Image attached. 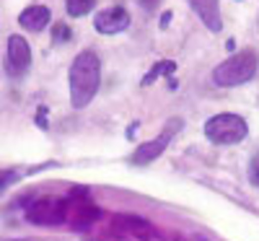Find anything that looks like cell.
I'll return each instance as SVG.
<instances>
[{"mask_svg":"<svg viewBox=\"0 0 259 241\" xmlns=\"http://www.w3.org/2000/svg\"><path fill=\"white\" fill-rule=\"evenodd\" d=\"M26 221L36 226L68 223V200H62V197H39L26 208Z\"/></svg>","mask_w":259,"mask_h":241,"instance_id":"4","label":"cell"},{"mask_svg":"<svg viewBox=\"0 0 259 241\" xmlns=\"http://www.w3.org/2000/svg\"><path fill=\"white\" fill-rule=\"evenodd\" d=\"M174 130H179V122H174V127H168L166 133H161L158 138H153V140H148V143L138 145V150L133 153V164H135V166H145V164H150V161H156L161 153L166 150L171 135H174Z\"/></svg>","mask_w":259,"mask_h":241,"instance_id":"6","label":"cell"},{"mask_svg":"<svg viewBox=\"0 0 259 241\" xmlns=\"http://www.w3.org/2000/svg\"><path fill=\"white\" fill-rule=\"evenodd\" d=\"M96 0H65V8H68L70 16H85L94 8Z\"/></svg>","mask_w":259,"mask_h":241,"instance_id":"11","label":"cell"},{"mask_svg":"<svg viewBox=\"0 0 259 241\" xmlns=\"http://www.w3.org/2000/svg\"><path fill=\"white\" fill-rule=\"evenodd\" d=\"M31 65V47L24 36H11L8 39V57H6V70L13 78H21Z\"/></svg>","mask_w":259,"mask_h":241,"instance_id":"5","label":"cell"},{"mask_svg":"<svg viewBox=\"0 0 259 241\" xmlns=\"http://www.w3.org/2000/svg\"><path fill=\"white\" fill-rule=\"evenodd\" d=\"M256 52L254 50H241V52H236L233 57L223 60L218 68L212 70V83L215 86H221V89H233V86H241L246 81L254 78L256 73Z\"/></svg>","mask_w":259,"mask_h":241,"instance_id":"2","label":"cell"},{"mask_svg":"<svg viewBox=\"0 0 259 241\" xmlns=\"http://www.w3.org/2000/svg\"><path fill=\"white\" fill-rule=\"evenodd\" d=\"M174 70H177V65H174V62H156V65H153V70H150V73L143 78V86H150L161 73H168V75H171Z\"/></svg>","mask_w":259,"mask_h":241,"instance_id":"12","label":"cell"},{"mask_svg":"<svg viewBox=\"0 0 259 241\" xmlns=\"http://www.w3.org/2000/svg\"><path fill=\"white\" fill-rule=\"evenodd\" d=\"M249 179H251V184H256V187H259V153L251 158V166H249Z\"/></svg>","mask_w":259,"mask_h":241,"instance_id":"15","label":"cell"},{"mask_svg":"<svg viewBox=\"0 0 259 241\" xmlns=\"http://www.w3.org/2000/svg\"><path fill=\"white\" fill-rule=\"evenodd\" d=\"M187 3L194 8V13L200 16V21L210 29L218 34L223 29V18H221V3L218 0H187Z\"/></svg>","mask_w":259,"mask_h":241,"instance_id":"8","label":"cell"},{"mask_svg":"<svg viewBox=\"0 0 259 241\" xmlns=\"http://www.w3.org/2000/svg\"><path fill=\"white\" fill-rule=\"evenodd\" d=\"M117 223H119V228H124L130 236H138V238H153L156 236V228L150 226L145 218H140V215H117Z\"/></svg>","mask_w":259,"mask_h":241,"instance_id":"10","label":"cell"},{"mask_svg":"<svg viewBox=\"0 0 259 241\" xmlns=\"http://www.w3.org/2000/svg\"><path fill=\"white\" fill-rule=\"evenodd\" d=\"M140 3H143V6H145V8H153V6H156V3H158V0H140Z\"/></svg>","mask_w":259,"mask_h":241,"instance_id":"16","label":"cell"},{"mask_svg":"<svg viewBox=\"0 0 259 241\" xmlns=\"http://www.w3.org/2000/svg\"><path fill=\"white\" fill-rule=\"evenodd\" d=\"M168 18H171V13H163V18H161V26H163V29L168 26Z\"/></svg>","mask_w":259,"mask_h":241,"instance_id":"17","label":"cell"},{"mask_svg":"<svg viewBox=\"0 0 259 241\" xmlns=\"http://www.w3.org/2000/svg\"><path fill=\"white\" fill-rule=\"evenodd\" d=\"M94 24H96V29L101 34H117V31H124L130 26V13L122 6H114V8L101 11Z\"/></svg>","mask_w":259,"mask_h":241,"instance_id":"7","label":"cell"},{"mask_svg":"<svg viewBox=\"0 0 259 241\" xmlns=\"http://www.w3.org/2000/svg\"><path fill=\"white\" fill-rule=\"evenodd\" d=\"M16 179H18L16 171H11V169H8V171H0V192H3L6 187H11Z\"/></svg>","mask_w":259,"mask_h":241,"instance_id":"14","label":"cell"},{"mask_svg":"<svg viewBox=\"0 0 259 241\" xmlns=\"http://www.w3.org/2000/svg\"><path fill=\"white\" fill-rule=\"evenodd\" d=\"M89 241H94V238H89Z\"/></svg>","mask_w":259,"mask_h":241,"instance_id":"18","label":"cell"},{"mask_svg":"<svg viewBox=\"0 0 259 241\" xmlns=\"http://www.w3.org/2000/svg\"><path fill=\"white\" fill-rule=\"evenodd\" d=\"M99 83H101V62H99L96 52L83 50L73 60V68H70V101H73V106L75 109L89 106L99 91Z\"/></svg>","mask_w":259,"mask_h":241,"instance_id":"1","label":"cell"},{"mask_svg":"<svg viewBox=\"0 0 259 241\" xmlns=\"http://www.w3.org/2000/svg\"><path fill=\"white\" fill-rule=\"evenodd\" d=\"M205 135L215 143V145H233L241 143L249 135V127L239 114H215L205 122Z\"/></svg>","mask_w":259,"mask_h":241,"instance_id":"3","label":"cell"},{"mask_svg":"<svg viewBox=\"0 0 259 241\" xmlns=\"http://www.w3.org/2000/svg\"><path fill=\"white\" fill-rule=\"evenodd\" d=\"M52 36H55V42H57V45H62V42H70V29L65 26V24H55V29H52Z\"/></svg>","mask_w":259,"mask_h":241,"instance_id":"13","label":"cell"},{"mask_svg":"<svg viewBox=\"0 0 259 241\" xmlns=\"http://www.w3.org/2000/svg\"><path fill=\"white\" fill-rule=\"evenodd\" d=\"M50 8L47 6H29L24 13L18 16V24L24 26L26 31H41L50 24Z\"/></svg>","mask_w":259,"mask_h":241,"instance_id":"9","label":"cell"}]
</instances>
